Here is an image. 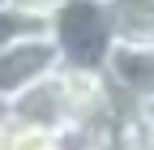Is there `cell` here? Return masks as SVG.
Masks as SVG:
<instances>
[{"mask_svg":"<svg viewBox=\"0 0 154 150\" xmlns=\"http://www.w3.org/2000/svg\"><path fill=\"white\" fill-rule=\"evenodd\" d=\"M9 124L38 129V133H64L73 124V116H69V99H64L60 73L47 77V82H38V86H30L26 95H17L9 103Z\"/></svg>","mask_w":154,"mask_h":150,"instance_id":"4","label":"cell"},{"mask_svg":"<svg viewBox=\"0 0 154 150\" xmlns=\"http://www.w3.org/2000/svg\"><path fill=\"white\" fill-rule=\"evenodd\" d=\"M47 39L56 43L64 69H82V73H103L107 52L116 47L103 0H69L47 22Z\"/></svg>","mask_w":154,"mask_h":150,"instance_id":"1","label":"cell"},{"mask_svg":"<svg viewBox=\"0 0 154 150\" xmlns=\"http://www.w3.org/2000/svg\"><path fill=\"white\" fill-rule=\"evenodd\" d=\"M0 9H9V0H0Z\"/></svg>","mask_w":154,"mask_h":150,"instance_id":"11","label":"cell"},{"mask_svg":"<svg viewBox=\"0 0 154 150\" xmlns=\"http://www.w3.org/2000/svg\"><path fill=\"white\" fill-rule=\"evenodd\" d=\"M5 124H9V103L0 99V129H5Z\"/></svg>","mask_w":154,"mask_h":150,"instance_id":"9","label":"cell"},{"mask_svg":"<svg viewBox=\"0 0 154 150\" xmlns=\"http://www.w3.org/2000/svg\"><path fill=\"white\" fill-rule=\"evenodd\" d=\"M103 77L124 107L154 116V43H116L107 52Z\"/></svg>","mask_w":154,"mask_h":150,"instance_id":"3","label":"cell"},{"mask_svg":"<svg viewBox=\"0 0 154 150\" xmlns=\"http://www.w3.org/2000/svg\"><path fill=\"white\" fill-rule=\"evenodd\" d=\"M150 133H154V116H150Z\"/></svg>","mask_w":154,"mask_h":150,"instance_id":"12","label":"cell"},{"mask_svg":"<svg viewBox=\"0 0 154 150\" xmlns=\"http://www.w3.org/2000/svg\"><path fill=\"white\" fill-rule=\"evenodd\" d=\"M5 150H56V133H38V129L9 124L5 129Z\"/></svg>","mask_w":154,"mask_h":150,"instance_id":"6","label":"cell"},{"mask_svg":"<svg viewBox=\"0 0 154 150\" xmlns=\"http://www.w3.org/2000/svg\"><path fill=\"white\" fill-rule=\"evenodd\" d=\"M9 5L22 13V17H30V22H38V26H47L51 17L69 5V0H9Z\"/></svg>","mask_w":154,"mask_h":150,"instance_id":"8","label":"cell"},{"mask_svg":"<svg viewBox=\"0 0 154 150\" xmlns=\"http://www.w3.org/2000/svg\"><path fill=\"white\" fill-rule=\"evenodd\" d=\"M116 43H154V0H103Z\"/></svg>","mask_w":154,"mask_h":150,"instance_id":"5","label":"cell"},{"mask_svg":"<svg viewBox=\"0 0 154 150\" xmlns=\"http://www.w3.org/2000/svg\"><path fill=\"white\" fill-rule=\"evenodd\" d=\"M5 129H9V124H5ZM5 129H0V150H5Z\"/></svg>","mask_w":154,"mask_h":150,"instance_id":"10","label":"cell"},{"mask_svg":"<svg viewBox=\"0 0 154 150\" xmlns=\"http://www.w3.org/2000/svg\"><path fill=\"white\" fill-rule=\"evenodd\" d=\"M30 30H47V26H38V22H30V17H22L13 5L0 9V47H9L13 39H22V34H30Z\"/></svg>","mask_w":154,"mask_h":150,"instance_id":"7","label":"cell"},{"mask_svg":"<svg viewBox=\"0 0 154 150\" xmlns=\"http://www.w3.org/2000/svg\"><path fill=\"white\" fill-rule=\"evenodd\" d=\"M60 64V52L47 39V30H30L22 39H13L9 47H0V99L13 103L17 95H26L30 86L56 77Z\"/></svg>","mask_w":154,"mask_h":150,"instance_id":"2","label":"cell"}]
</instances>
